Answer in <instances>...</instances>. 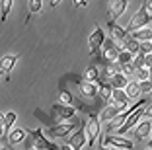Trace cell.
<instances>
[{"instance_id":"1","label":"cell","mask_w":152,"mask_h":150,"mask_svg":"<svg viewBox=\"0 0 152 150\" xmlns=\"http://www.w3.org/2000/svg\"><path fill=\"white\" fill-rule=\"evenodd\" d=\"M150 22H152V4L150 2H144L140 6V10L133 16V20L127 23V27H125L127 35L137 31V29H142V27H150Z\"/></svg>"},{"instance_id":"2","label":"cell","mask_w":152,"mask_h":150,"mask_svg":"<svg viewBox=\"0 0 152 150\" xmlns=\"http://www.w3.org/2000/svg\"><path fill=\"white\" fill-rule=\"evenodd\" d=\"M27 138H29L31 146L37 148V150H58V146L45 137L43 129H39V127L37 129H29V131H27Z\"/></svg>"},{"instance_id":"3","label":"cell","mask_w":152,"mask_h":150,"mask_svg":"<svg viewBox=\"0 0 152 150\" xmlns=\"http://www.w3.org/2000/svg\"><path fill=\"white\" fill-rule=\"evenodd\" d=\"M84 132H86V144L94 146L98 137L102 135V123H99L96 113H88V119L84 123Z\"/></svg>"},{"instance_id":"4","label":"cell","mask_w":152,"mask_h":150,"mask_svg":"<svg viewBox=\"0 0 152 150\" xmlns=\"http://www.w3.org/2000/svg\"><path fill=\"white\" fill-rule=\"evenodd\" d=\"M119 51H121L119 43H115L113 39H107V37H105L102 49H99V59L103 61V64H115L117 53H119Z\"/></svg>"},{"instance_id":"5","label":"cell","mask_w":152,"mask_h":150,"mask_svg":"<svg viewBox=\"0 0 152 150\" xmlns=\"http://www.w3.org/2000/svg\"><path fill=\"white\" fill-rule=\"evenodd\" d=\"M51 113H53V119L58 125V123H68L70 119H74L76 109L74 107H68V105H63V103H55L51 107Z\"/></svg>"},{"instance_id":"6","label":"cell","mask_w":152,"mask_h":150,"mask_svg":"<svg viewBox=\"0 0 152 150\" xmlns=\"http://www.w3.org/2000/svg\"><path fill=\"white\" fill-rule=\"evenodd\" d=\"M103 41H105V33H103L102 26H96L94 31H92L90 37H88V49H90V55H92V57H96V55L99 53Z\"/></svg>"},{"instance_id":"7","label":"cell","mask_w":152,"mask_h":150,"mask_svg":"<svg viewBox=\"0 0 152 150\" xmlns=\"http://www.w3.org/2000/svg\"><path fill=\"white\" fill-rule=\"evenodd\" d=\"M103 146L107 148H115V150H133L134 148V142L131 138H123V137H117V135H107L105 137V142Z\"/></svg>"},{"instance_id":"8","label":"cell","mask_w":152,"mask_h":150,"mask_svg":"<svg viewBox=\"0 0 152 150\" xmlns=\"http://www.w3.org/2000/svg\"><path fill=\"white\" fill-rule=\"evenodd\" d=\"M76 127H78V123H58V125H53V127H49V137L51 138H64V137H68V135H72V132L76 131Z\"/></svg>"},{"instance_id":"9","label":"cell","mask_w":152,"mask_h":150,"mask_svg":"<svg viewBox=\"0 0 152 150\" xmlns=\"http://www.w3.org/2000/svg\"><path fill=\"white\" fill-rule=\"evenodd\" d=\"M140 119H144V117H142V107H140L139 111H134L133 115H129V117H127L125 123H123V125H121V127L115 131V132H117V137H119V135H129V132L133 131L137 125H139Z\"/></svg>"},{"instance_id":"10","label":"cell","mask_w":152,"mask_h":150,"mask_svg":"<svg viewBox=\"0 0 152 150\" xmlns=\"http://www.w3.org/2000/svg\"><path fill=\"white\" fill-rule=\"evenodd\" d=\"M150 129H152V121L150 119H140L139 125H137L129 135H133L134 140H144V138H150Z\"/></svg>"},{"instance_id":"11","label":"cell","mask_w":152,"mask_h":150,"mask_svg":"<svg viewBox=\"0 0 152 150\" xmlns=\"http://www.w3.org/2000/svg\"><path fill=\"white\" fill-rule=\"evenodd\" d=\"M107 29H109V39H113L115 43H123V41L127 39V31H125V27H121V26H117V22H113V20H109L107 22Z\"/></svg>"},{"instance_id":"12","label":"cell","mask_w":152,"mask_h":150,"mask_svg":"<svg viewBox=\"0 0 152 150\" xmlns=\"http://www.w3.org/2000/svg\"><path fill=\"white\" fill-rule=\"evenodd\" d=\"M84 142H86V132H84V127L76 129V131L72 132L70 137H68V146H70L72 150H82V148H84Z\"/></svg>"},{"instance_id":"13","label":"cell","mask_w":152,"mask_h":150,"mask_svg":"<svg viewBox=\"0 0 152 150\" xmlns=\"http://www.w3.org/2000/svg\"><path fill=\"white\" fill-rule=\"evenodd\" d=\"M127 10V0H115V2H109L107 12H109V20L115 22L117 18L123 16V12Z\"/></svg>"},{"instance_id":"14","label":"cell","mask_w":152,"mask_h":150,"mask_svg":"<svg viewBox=\"0 0 152 150\" xmlns=\"http://www.w3.org/2000/svg\"><path fill=\"white\" fill-rule=\"evenodd\" d=\"M26 138H27L26 129H12V131L8 132V137H6V142H8L10 146H14V144H22Z\"/></svg>"},{"instance_id":"15","label":"cell","mask_w":152,"mask_h":150,"mask_svg":"<svg viewBox=\"0 0 152 150\" xmlns=\"http://www.w3.org/2000/svg\"><path fill=\"white\" fill-rule=\"evenodd\" d=\"M18 59H20V55H16V53H12V55H4V57L0 59V72L2 74H8V72H12V68L16 66V62H18Z\"/></svg>"},{"instance_id":"16","label":"cell","mask_w":152,"mask_h":150,"mask_svg":"<svg viewBox=\"0 0 152 150\" xmlns=\"http://www.w3.org/2000/svg\"><path fill=\"white\" fill-rule=\"evenodd\" d=\"M58 100H61V103H63V105L74 107V109H76V107H80V103L76 102V97L72 96L66 88H58Z\"/></svg>"},{"instance_id":"17","label":"cell","mask_w":152,"mask_h":150,"mask_svg":"<svg viewBox=\"0 0 152 150\" xmlns=\"http://www.w3.org/2000/svg\"><path fill=\"white\" fill-rule=\"evenodd\" d=\"M123 94L127 96L129 102H134V100H139L140 97V92H139V82H134V80H129L127 86L123 88Z\"/></svg>"},{"instance_id":"18","label":"cell","mask_w":152,"mask_h":150,"mask_svg":"<svg viewBox=\"0 0 152 150\" xmlns=\"http://www.w3.org/2000/svg\"><path fill=\"white\" fill-rule=\"evenodd\" d=\"M78 88H80V94L88 100H96L98 96V86L90 84V82H78Z\"/></svg>"},{"instance_id":"19","label":"cell","mask_w":152,"mask_h":150,"mask_svg":"<svg viewBox=\"0 0 152 150\" xmlns=\"http://www.w3.org/2000/svg\"><path fill=\"white\" fill-rule=\"evenodd\" d=\"M129 37H133V39L139 41V43H146V41H152V29L150 27H142V29L133 31Z\"/></svg>"},{"instance_id":"20","label":"cell","mask_w":152,"mask_h":150,"mask_svg":"<svg viewBox=\"0 0 152 150\" xmlns=\"http://www.w3.org/2000/svg\"><path fill=\"white\" fill-rule=\"evenodd\" d=\"M96 86H98V94L102 96V100L109 103V100H111V94H113V90H111V86H109V82L98 80V82H96Z\"/></svg>"},{"instance_id":"21","label":"cell","mask_w":152,"mask_h":150,"mask_svg":"<svg viewBox=\"0 0 152 150\" xmlns=\"http://www.w3.org/2000/svg\"><path fill=\"white\" fill-rule=\"evenodd\" d=\"M18 121V115L14 113V111H6L4 113V125H2V129H4V137H8V132L14 129V123Z\"/></svg>"},{"instance_id":"22","label":"cell","mask_w":152,"mask_h":150,"mask_svg":"<svg viewBox=\"0 0 152 150\" xmlns=\"http://www.w3.org/2000/svg\"><path fill=\"white\" fill-rule=\"evenodd\" d=\"M84 82H90V84H96L99 80V70H98V66H94V64H90L88 68L84 70Z\"/></svg>"},{"instance_id":"23","label":"cell","mask_w":152,"mask_h":150,"mask_svg":"<svg viewBox=\"0 0 152 150\" xmlns=\"http://www.w3.org/2000/svg\"><path fill=\"white\" fill-rule=\"evenodd\" d=\"M119 113H123V111H119L115 105H107L105 109L102 111V115H99L98 119H99V123H102V121H107V123H109V121H111V119H115V117H117Z\"/></svg>"},{"instance_id":"24","label":"cell","mask_w":152,"mask_h":150,"mask_svg":"<svg viewBox=\"0 0 152 150\" xmlns=\"http://www.w3.org/2000/svg\"><path fill=\"white\" fill-rule=\"evenodd\" d=\"M127 82H129V78H127L125 74L117 72V74L113 76L111 80H109V86H111V90H123V88L127 86Z\"/></svg>"},{"instance_id":"25","label":"cell","mask_w":152,"mask_h":150,"mask_svg":"<svg viewBox=\"0 0 152 150\" xmlns=\"http://www.w3.org/2000/svg\"><path fill=\"white\" fill-rule=\"evenodd\" d=\"M12 6H14V0H2V2H0V22H6Z\"/></svg>"},{"instance_id":"26","label":"cell","mask_w":152,"mask_h":150,"mask_svg":"<svg viewBox=\"0 0 152 150\" xmlns=\"http://www.w3.org/2000/svg\"><path fill=\"white\" fill-rule=\"evenodd\" d=\"M133 76L134 82H146V80H150V68H137L133 72Z\"/></svg>"},{"instance_id":"27","label":"cell","mask_w":152,"mask_h":150,"mask_svg":"<svg viewBox=\"0 0 152 150\" xmlns=\"http://www.w3.org/2000/svg\"><path fill=\"white\" fill-rule=\"evenodd\" d=\"M41 8H43V2H41V0H29V16L39 14Z\"/></svg>"},{"instance_id":"28","label":"cell","mask_w":152,"mask_h":150,"mask_svg":"<svg viewBox=\"0 0 152 150\" xmlns=\"http://www.w3.org/2000/svg\"><path fill=\"white\" fill-rule=\"evenodd\" d=\"M150 90H152V82H150V80H146V82H139L140 96H142V94H150Z\"/></svg>"},{"instance_id":"29","label":"cell","mask_w":152,"mask_h":150,"mask_svg":"<svg viewBox=\"0 0 152 150\" xmlns=\"http://www.w3.org/2000/svg\"><path fill=\"white\" fill-rule=\"evenodd\" d=\"M72 4H74V8H86V6H88V2H84V0H74Z\"/></svg>"},{"instance_id":"30","label":"cell","mask_w":152,"mask_h":150,"mask_svg":"<svg viewBox=\"0 0 152 150\" xmlns=\"http://www.w3.org/2000/svg\"><path fill=\"white\" fill-rule=\"evenodd\" d=\"M58 150H72L68 144H63V146H58Z\"/></svg>"},{"instance_id":"31","label":"cell","mask_w":152,"mask_h":150,"mask_svg":"<svg viewBox=\"0 0 152 150\" xmlns=\"http://www.w3.org/2000/svg\"><path fill=\"white\" fill-rule=\"evenodd\" d=\"M58 4H61V0H53V2H51V6H53V8H57Z\"/></svg>"},{"instance_id":"32","label":"cell","mask_w":152,"mask_h":150,"mask_svg":"<svg viewBox=\"0 0 152 150\" xmlns=\"http://www.w3.org/2000/svg\"><path fill=\"white\" fill-rule=\"evenodd\" d=\"M4 125V113H0V127Z\"/></svg>"},{"instance_id":"33","label":"cell","mask_w":152,"mask_h":150,"mask_svg":"<svg viewBox=\"0 0 152 150\" xmlns=\"http://www.w3.org/2000/svg\"><path fill=\"white\" fill-rule=\"evenodd\" d=\"M99 150H111V148H107V146H99Z\"/></svg>"},{"instance_id":"34","label":"cell","mask_w":152,"mask_h":150,"mask_svg":"<svg viewBox=\"0 0 152 150\" xmlns=\"http://www.w3.org/2000/svg\"><path fill=\"white\" fill-rule=\"evenodd\" d=\"M144 150H150V144H148V146H146V148H144Z\"/></svg>"},{"instance_id":"35","label":"cell","mask_w":152,"mask_h":150,"mask_svg":"<svg viewBox=\"0 0 152 150\" xmlns=\"http://www.w3.org/2000/svg\"><path fill=\"white\" fill-rule=\"evenodd\" d=\"M0 74H2V72H0Z\"/></svg>"}]
</instances>
